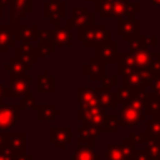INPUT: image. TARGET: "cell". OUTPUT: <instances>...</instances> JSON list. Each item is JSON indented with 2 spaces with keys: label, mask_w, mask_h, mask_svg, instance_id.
Wrapping results in <instances>:
<instances>
[{
  "label": "cell",
  "mask_w": 160,
  "mask_h": 160,
  "mask_svg": "<svg viewBox=\"0 0 160 160\" xmlns=\"http://www.w3.org/2000/svg\"><path fill=\"white\" fill-rule=\"evenodd\" d=\"M112 31L105 24H90L76 32V39L84 48H95L102 42L110 41Z\"/></svg>",
  "instance_id": "6da1fadb"
},
{
  "label": "cell",
  "mask_w": 160,
  "mask_h": 160,
  "mask_svg": "<svg viewBox=\"0 0 160 160\" xmlns=\"http://www.w3.org/2000/svg\"><path fill=\"white\" fill-rule=\"evenodd\" d=\"M95 12L104 19L126 18V6L129 0H94Z\"/></svg>",
  "instance_id": "7a4b0ae2"
},
{
  "label": "cell",
  "mask_w": 160,
  "mask_h": 160,
  "mask_svg": "<svg viewBox=\"0 0 160 160\" xmlns=\"http://www.w3.org/2000/svg\"><path fill=\"white\" fill-rule=\"evenodd\" d=\"M31 75H24V76H14L9 75V85L6 86V99H21L29 95H32L31 92Z\"/></svg>",
  "instance_id": "3957f363"
},
{
  "label": "cell",
  "mask_w": 160,
  "mask_h": 160,
  "mask_svg": "<svg viewBox=\"0 0 160 160\" xmlns=\"http://www.w3.org/2000/svg\"><path fill=\"white\" fill-rule=\"evenodd\" d=\"M95 22V14L88 6H72L70 18H65V25L70 29H82Z\"/></svg>",
  "instance_id": "277c9868"
},
{
  "label": "cell",
  "mask_w": 160,
  "mask_h": 160,
  "mask_svg": "<svg viewBox=\"0 0 160 160\" xmlns=\"http://www.w3.org/2000/svg\"><path fill=\"white\" fill-rule=\"evenodd\" d=\"M119 126L120 128H132L139 125L141 121H146V114L142 110H139L130 105L129 102L121 105L119 114Z\"/></svg>",
  "instance_id": "5b68a950"
},
{
  "label": "cell",
  "mask_w": 160,
  "mask_h": 160,
  "mask_svg": "<svg viewBox=\"0 0 160 160\" xmlns=\"http://www.w3.org/2000/svg\"><path fill=\"white\" fill-rule=\"evenodd\" d=\"M42 16L51 25H59L66 18V2L64 0H46L42 6Z\"/></svg>",
  "instance_id": "8992f818"
},
{
  "label": "cell",
  "mask_w": 160,
  "mask_h": 160,
  "mask_svg": "<svg viewBox=\"0 0 160 160\" xmlns=\"http://www.w3.org/2000/svg\"><path fill=\"white\" fill-rule=\"evenodd\" d=\"M20 104H0V130H9L21 119Z\"/></svg>",
  "instance_id": "52a82bcc"
},
{
  "label": "cell",
  "mask_w": 160,
  "mask_h": 160,
  "mask_svg": "<svg viewBox=\"0 0 160 160\" xmlns=\"http://www.w3.org/2000/svg\"><path fill=\"white\" fill-rule=\"evenodd\" d=\"M49 142L56 150H64L72 142V129L70 126H50Z\"/></svg>",
  "instance_id": "ba28073f"
},
{
  "label": "cell",
  "mask_w": 160,
  "mask_h": 160,
  "mask_svg": "<svg viewBox=\"0 0 160 160\" xmlns=\"http://www.w3.org/2000/svg\"><path fill=\"white\" fill-rule=\"evenodd\" d=\"M116 34L124 41H129L140 35V20L138 18L116 19Z\"/></svg>",
  "instance_id": "9c48e42d"
},
{
  "label": "cell",
  "mask_w": 160,
  "mask_h": 160,
  "mask_svg": "<svg viewBox=\"0 0 160 160\" xmlns=\"http://www.w3.org/2000/svg\"><path fill=\"white\" fill-rule=\"evenodd\" d=\"M152 75L149 70H142L135 68L134 70L122 75V84L132 88H150Z\"/></svg>",
  "instance_id": "30bf717a"
},
{
  "label": "cell",
  "mask_w": 160,
  "mask_h": 160,
  "mask_svg": "<svg viewBox=\"0 0 160 160\" xmlns=\"http://www.w3.org/2000/svg\"><path fill=\"white\" fill-rule=\"evenodd\" d=\"M106 112L105 109L100 105L96 106H79L76 112V119L81 122H90L95 125H100L104 120Z\"/></svg>",
  "instance_id": "8fae6325"
},
{
  "label": "cell",
  "mask_w": 160,
  "mask_h": 160,
  "mask_svg": "<svg viewBox=\"0 0 160 160\" xmlns=\"http://www.w3.org/2000/svg\"><path fill=\"white\" fill-rule=\"evenodd\" d=\"M119 54L120 52L118 51V42L114 40L95 46V58L102 60L105 64H116Z\"/></svg>",
  "instance_id": "7c38bea8"
},
{
  "label": "cell",
  "mask_w": 160,
  "mask_h": 160,
  "mask_svg": "<svg viewBox=\"0 0 160 160\" xmlns=\"http://www.w3.org/2000/svg\"><path fill=\"white\" fill-rule=\"evenodd\" d=\"M82 75L88 76L90 81H100L106 75V64L98 58L89 59V61L82 65Z\"/></svg>",
  "instance_id": "4fadbf2b"
},
{
  "label": "cell",
  "mask_w": 160,
  "mask_h": 160,
  "mask_svg": "<svg viewBox=\"0 0 160 160\" xmlns=\"http://www.w3.org/2000/svg\"><path fill=\"white\" fill-rule=\"evenodd\" d=\"M14 50H15V58L20 59L30 68H32L34 65L38 64L39 59H38V54H36V48L31 42L21 41V44L19 46H15Z\"/></svg>",
  "instance_id": "5bb4252c"
},
{
  "label": "cell",
  "mask_w": 160,
  "mask_h": 160,
  "mask_svg": "<svg viewBox=\"0 0 160 160\" xmlns=\"http://www.w3.org/2000/svg\"><path fill=\"white\" fill-rule=\"evenodd\" d=\"M51 41L58 48H71L72 45V32L66 25H55L51 29Z\"/></svg>",
  "instance_id": "9a60e30c"
},
{
  "label": "cell",
  "mask_w": 160,
  "mask_h": 160,
  "mask_svg": "<svg viewBox=\"0 0 160 160\" xmlns=\"http://www.w3.org/2000/svg\"><path fill=\"white\" fill-rule=\"evenodd\" d=\"M10 24L18 25L21 19L26 18V14L31 12V0H11L10 2Z\"/></svg>",
  "instance_id": "2e32d148"
},
{
  "label": "cell",
  "mask_w": 160,
  "mask_h": 160,
  "mask_svg": "<svg viewBox=\"0 0 160 160\" xmlns=\"http://www.w3.org/2000/svg\"><path fill=\"white\" fill-rule=\"evenodd\" d=\"M71 160H101L100 155L95 152V141L78 142V148L72 151Z\"/></svg>",
  "instance_id": "e0dca14e"
},
{
  "label": "cell",
  "mask_w": 160,
  "mask_h": 160,
  "mask_svg": "<svg viewBox=\"0 0 160 160\" xmlns=\"http://www.w3.org/2000/svg\"><path fill=\"white\" fill-rule=\"evenodd\" d=\"M14 32H15V40L16 41H36L38 40V32L39 28L36 24L25 25V24H18L14 25Z\"/></svg>",
  "instance_id": "ac0fdd59"
},
{
  "label": "cell",
  "mask_w": 160,
  "mask_h": 160,
  "mask_svg": "<svg viewBox=\"0 0 160 160\" xmlns=\"http://www.w3.org/2000/svg\"><path fill=\"white\" fill-rule=\"evenodd\" d=\"M94 89H95L100 106H102L105 110H116L118 109L119 105L116 101V95L112 90L105 89L104 86H95Z\"/></svg>",
  "instance_id": "d6986e66"
},
{
  "label": "cell",
  "mask_w": 160,
  "mask_h": 160,
  "mask_svg": "<svg viewBox=\"0 0 160 160\" xmlns=\"http://www.w3.org/2000/svg\"><path fill=\"white\" fill-rule=\"evenodd\" d=\"M14 25H0V52L8 54L10 48H15Z\"/></svg>",
  "instance_id": "ffe728a7"
},
{
  "label": "cell",
  "mask_w": 160,
  "mask_h": 160,
  "mask_svg": "<svg viewBox=\"0 0 160 160\" xmlns=\"http://www.w3.org/2000/svg\"><path fill=\"white\" fill-rule=\"evenodd\" d=\"M76 130H78V134H79V138L76 139L78 142L92 141V140L95 141L101 134L100 126L95 125V124H90V122H81V125Z\"/></svg>",
  "instance_id": "44dd1931"
},
{
  "label": "cell",
  "mask_w": 160,
  "mask_h": 160,
  "mask_svg": "<svg viewBox=\"0 0 160 160\" xmlns=\"http://www.w3.org/2000/svg\"><path fill=\"white\" fill-rule=\"evenodd\" d=\"M78 104L79 106H96L99 105L95 89L91 86H79L78 89Z\"/></svg>",
  "instance_id": "7402d4cb"
},
{
  "label": "cell",
  "mask_w": 160,
  "mask_h": 160,
  "mask_svg": "<svg viewBox=\"0 0 160 160\" xmlns=\"http://www.w3.org/2000/svg\"><path fill=\"white\" fill-rule=\"evenodd\" d=\"M8 146H10L15 154H25L26 152V132L10 131Z\"/></svg>",
  "instance_id": "603a6c76"
},
{
  "label": "cell",
  "mask_w": 160,
  "mask_h": 160,
  "mask_svg": "<svg viewBox=\"0 0 160 160\" xmlns=\"http://www.w3.org/2000/svg\"><path fill=\"white\" fill-rule=\"evenodd\" d=\"M118 76L119 75H124L131 70H134L136 68V61L134 58V54L130 51L126 52H120L119 54V59H118Z\"/></svg>",
  "instance_id": "cb8c5ba5"
},
{
  "label": "cell",
  "mask_w": 160,
  "mask_h": 160,
  "mask_svg": "<svg viewBox=\"0 0 160 160\" xmlns=\"http://www.w3.org/2000/svg\"><path fill=\"white\" fill-rule=\"evenodd\" d=\"M38 120L39 121H54L56 116L61 114L59 109H56L55 104H38Z\"/></svg>",
  "instance_id": "d4e9b609"
},
{
  "label": "cell",
  "mask_w": 160,
  "mask_h": 160,
  "mask_svg": "<svg viewBox=\"0 0 160 160\" xmlns=\"http://www.w3.org/2000/svg\"><path fill=\"white\" fill-rule=\"evenodd\" d=\"M145 114L146 116H150L151 119L160 120V98L155 95L152 91H148Z\"/></svg>",
  "instance_id": "484cf974"
},
{
  "label": "cell",
  "mask_w": 160,
  "mask_h": 160,
  "mask_svg": "<svg viewBox=\"0 0 160 160\" xmlns=\"http://www.w3.org/2000/svg\"><path fill=\"white\" fill-rule=\"evenodd\" d=\"M4 69L9 71V75L14 76H24L26 75L28 70H31L29 65H26L24 61H21L18 58H11L6 64H4Z\"/></svg>",
  "instance_id": "4316f807"
},
{
  "label": "cell",
  "mask_w": 160,
  "mask_h": 160,
  "mask_svg": "<svg viewBox=\"0 0 160 160\" xmlns=\"http://www.w3.org/2000/svg\"><path fill=\"white\" fill-rule=\"evenodd\" d=\"M38 91L39 92H55V76L44 69L42 74L38 76Z\"/></svg>",
  "instance_id": "83f0119b"
},
{
  "label": "cell",
  "mask_w": 160,
  "mask_h": 160,
  "mask_svg": "<svg viewBox=\"0 0 160 160\" xmlns=\"http://www.w3.org/2000/svg\"><path fill=\"white\" fill-rule=\"evenodd\" d=\"M132 54H134V58L136 61V68L142 69V70H148L150 61H151V58H152V51L149 48L144 46V48L134 51Z\"/></svg>",
  "instance_id": "f1b7e54d"
},
{
  "label": "cell",
  "mask_w": 160,
  "mask_h": 160,
  "mask_svg": "<svg viewBox=\"0 0 160 160\" xmlns=\"http://www.w3.org/2000/svg\"><path fill=\"white\" fill-rule=\"evenodd\" d=\"M145 149L149 152L151 160H160V138L155 135H150L146 139Z\"/></svg>",
  "instance_id": "f546056e"
},
{
  "label": "cell",
  "mask_w": 160,
  "mask_h": 160,
  "mask_svg": "<svg viewBox=\"0 0 160 160\" xmlns=\"http://www.w3.org/2000/svg\"><path fill=\"white\" fill-rule=\"evenodd\" d=\"M135 89L136 88H132V86H128V85H121L116 89L115 91V95H116V101H118V105H124L126 102H129L135 92Z\"/></svg>",
  "instance_id": "4dcf8cb0"
},
{
  "label": "cell",
  "mask_w": 160,
  "mask_h": 160,
  "mask_svg": "<svg viewBox=\"0 0 160 160\" xmlns=\"http://www.w3.org/2000/svg\"><path fill=\"white\" fill-rule=\"evenodd\" d=\"M101 132H116L119 126V118L118 115H105L104 120L99 125Z\"/></svg>",
  "instance_id": "1f68e13d"
},
{
  "label": "cell",
  "mask_w": 160,
  "mask_h": 160,
  "mask_svg": "<svg viewBox=\"0 0 160 160\" xmlns=\"http://www.w3.org/2000/svg\"><path fill=\"white\" fill-rule=\"evenodd\" d=\"M105 149H106L105 155H106L108 160H124V155H122L120 144L106 142L105 144Z\"/></svg>",
  "instance_id": "d6a6232c"
},
{
  "label": "cell",
  "mask_w": 160,
  "mask_h": 160,
  "mask_svg": "<svg viewBox=\"0 0 160 160\" xmlns=\"http://www.w3.org/2000/svg\"><path fill=\"white\" fill-rule=\"evenodd\" d=\"M55 51V45L52 44V41H41L38 42L36 46V54H38V59H44L48 58L49 55L54 54Z\"/></svg>",
  "instance_id": "836d02e7"
},
{
  "label": "cell",
  "mask_w": 160,
  "mask_h": 160,
  "mask_svg": "<svg viewBox=\"0 0 160 160\" xmlns=\"http://www.w3.org/2000/svg\"><path fill=\"white\" fill-rule=\"evenodd\" d=\"M120 145H121V151H122V155H124V160H134L136 148L132 144V141L126 136V138L122 139V142Z\"/></svg>",
  "instance_id": "e575fe53"
},
{
  "label": "cell",
  "mask_w": 160,
  "mask_h": 160,
  "mask_svg": "<svg viewBox=\"0 0 160 160\" xmlns=\"http://www.w3.org/2000/svg\"><path fill=\"white\" fill-rule=\"evenodd\" d=\"M148 136H149V134L146 131H144V132H134V131H130L129 135H128V138L132 141V144L135 145V148H140L141 145H145Z\"/></svg>",
  "instance_id": "d590c367"
},
{
  "label": "cell",
  "mask_w": 160,
  "mask_h": 160,
  "mask_svg": "<svg viewBox=\"0 0 160 160\" xmlns=\"http://www.w3.org/2000/svg\"><path fill=\"white\" fill-rule=\"evenodd\" d=\"M145 131L150 135H155V136L160 138V120H158V119L146 120Z\"/></svg>",
  "instance_id": "8d00e7d4"
},
{
  "label": "cell",
  "mask_w": 160,
  "mask_h": 160,
  "mask_svg": "<svg viewBox=\"0 0 160 160\" xmlns=\"http://www.w3.org/2000/svg\"><path fill=\"white\" fill-rule=\"evenodd\" d=\"M19 104H20V106H21L22 110H34V109L38 108V101H36V99L32 95L21 98Z\"/></svg>",
  "instance_id": "74e56055"
},
{
  "label": "cell",
  "mask_w": 160,
  "mask_h": 160,
  "mask_svg": "<svg viewBox=\"0 0 160 160\" xmlns=\"http://www.w3.org/2000/svg\"><path fill=\"white\" fill-rule=\"evenodd\" d=\"M148 70L150 71L151 75L160 74V52H152V58H151Z\"/></svg>",
  "instance_id": "f35d334b"
},
{
  "label": "cell",
  "mask_w": 160,
  "mask_h": 160,
  "mask_svg": "<svg viewBox=\"0 0 160 160\" xmlns=\"http://www.w3.org/2000/svg\"><path fill=\"white\" fill-rule=\"evenodd\" d=\"M101 86H104L105 89H109V90L118 88V75H105L101 79Z\"/></svg>",
  "instance_id": "ab89813d"
},
{
  "label": "cell",
  "mask_w": 160,
  "mask_h": 160,
  "mask_svg": "<svg viewBox=\"0 0 160 160\" xmlns=\"http://www.w3.org/2000/svg\"><path fill=\"white\" fill-rule=\"evenodd\" d=\"M128 42H129L128 51H130V52H134V51H136V50H139V49H141V48H144V46H145V44H144V40H142V36H141V35H139V36H136V38H134V39L129 40Z\"/></svg>",
  "instance_id": "60d3db41"
},
{
  "label": "cell",
  "mask_w": 160,
  "mask_h": 160,
  "mask_svg": "<svg viewBox=\"0 0 160 160\" xmlns=\"http://www.w3.org/2000/svg\"><path fill=\"white\" fill-rule=\"evenodd\" d=\"M150 91H152L155 95L160 98V74L152 75L151 84H150Z\"/></svg>",
  "instance_id": "b9f144b4"
},
{
  "label": "cell",
  "mask_w": 160,
  "mask_h": 160,
  "mask_svg": "<svg viewBox=\"0 0 160 160\" xmlns=\"http://www.w3.org/2000/svg\"><path fill=\"white\" fill-rule=\"evenodd\" d=\"M15 152L10 146H5L0 149V160H14Z\"/></svg>",
  "instance_id": "7bdbcfd3"
},
{
  "label": "cell",
  "mask_w": 160,
  "mask_h": 160,
  "mask_svg": "<svg viewBox=\"0 0 160 160\" xmlns=\"http://www.w3.org/2000/svg\"><path fill=\"white\" fill-rule=\"evenodd\" d=\"M134 160H151L149 152L146 151V149H141V148H136L135 149V156Z\"/></svg>",
  "instance_id": "ee69618b"
},
{
  "label": "cell",
  "mask_w": 160,
  "mask_h": 160,
  "mask_svg": "<svg viewBox=\"0 0 160 160\" xmlns=\"http://www.w3.org/2000/svg\"><path fill=\"white\" fill-rule=\"evenodd\" d=\"M144 44L149 49H154L158 46V36L156 35H150V36H142Z\"/></svg>",
  "instance_id": "f6af8a7d"
},
{
  "label": "cell",
  "mask_w": 160,
  "mask_h": 160,
  "mask_svg": "<svg viewBox=\"0 0 160 160\" xmlns=\"http://www.w3.org/2000/svg\"><path fill=\"white\" fill-rule=\"evenodd\" d=\"M38 42L41 41H51V30H39L38 32Z\"/></svg>",
  "instance_id": "bcb514c9"
},
{
  "label": "cell",
  "mask_w": 160,
  "mask_h": 160,
  "mask_svg": "<svg viewBox=\"0 0 160 160\" xmlns=\"http://www.w3.org/2000/svg\"><path fill=\"white\" fill-rule=\"evenodd\" d=\"M9 135H10V131L9 130H0V149L8 146Z\"/></svg>",
  "instance_id": "7dc6e473"
},
{
  "label": "cell",
  "mask_w": 160,
  "mask_h": 160,
  "mask_svg": "<svg viewBox=\"0 0 160 160\" xmlns=\"http://www.w3.org/2000/svg\"><path fill=\"white\" fill-rule=\"evenodd\" d=\"M14 160H32V156L28 152L25 154H15V158Z\"/></svg>",
  "instance_id": "c3c4849f"
},
{
  "label": "cell",
  "mask_w": 160,
  "mask_h": 160,
  "mask_svg": "<svg viewBox=\"0 0 160 160\" xmlns=\"http://www.w3.org/2000/svg\"><path fill=\"white\" fill-rule=\"evenodd\" d=\"M6 86L0 81V104L4 102V100L6 99Z\"/></svg>",
  "instance_id": "681fc988"
},
{
  "label": "cell",
  "mask_w": 160,
  "mask_h": 160,
  "mask_svg": "<svg viewBox=\"0 0 160 160\" xmlns=\"http://www.w3.org/2000/svg\"><path fill=\"white\" fill-rule=\"evenodd\" d=\"M10 2H11V0H0V8L2 9L4 6H6V5H10Z\"/></svg>",
  "instance_id": "f907efd6"
},
{
  "label": "cell",
  "mask_w": 160,
  "mask_h": 160,
  "mask_svg": "<svg viewBox=\"0 0 160 160\" xmlns=\"http://www.w3.org/2000/svg\"><path fill=\"white\" fill-rule=\"evenodd\" d=\"M152 6H160V0H151Z\"/></svg>",
  "instance_id": "816d5d0a"
},
{
  "label": "cell",
  "mask_w": 160,
  "mask_h": 160,
  "mask_svg": "<svg viewBox=\"0 0 160 160\" xmlns=\"http://www.w3.org/2000/svg\"><path fill=\"white\" fill-rule=\"evenodd\" d=\"M106 160H108V159H106Z\"/></svg>",
  "instance_id": "f5cc1de1"
}]
</instances>
